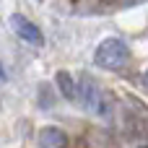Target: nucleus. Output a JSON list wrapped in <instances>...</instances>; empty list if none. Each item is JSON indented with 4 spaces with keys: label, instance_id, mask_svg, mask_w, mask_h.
<instances>
[{
    "label": "nucleus",
    "instance_id": "f257e3e1",
    "mask_svg": "<svg viewBox=\"0 0 148 148\" xmlns=\"http://www.w3.org/2000/svg\"><path fill=\"white\" fill-rule=\"evenodd\" d=\"M94 62L99 68H107V70L125 68L130 62V47L120 39H104L94 52Z\"/></svg>",
    "mask_w": 148,
    "mask_h": 148
},
{
    "label": "nucleus",
    "instance_id": "f03ea898",
    "mask_svg": "<svg viewBox=\"0 0 148 148\" xmlns=\"http://www.w3.org/2000/svg\"><path fill=\"white\" fill-rule=\"evenodd\" d=\"M78 101H81V107L86 109V112H91V114H107L109 112V101H107V96H104V91L99 88V83L94 81V78H88V75H81L78 78Z\"/></svg>",
    "mask_w": 148,
    "mask_h": 148
},
{
    "label": "nucleus",
    "instance_id": "7ed1b4c3",
    "mask_svg": "<svg viewBox=\"0 0 148 148\" xmlns=\"http://www.w3.org/2000/svg\"><path fill=\"white\" fill-rule=\"evenodd\" d=\"M10 23H13L16 34H18L23 42H29V44H42V42H44V36H42L39 26H34L29 18H23V16H13V18H10Z\"/></svg>",
    "mask_w": 148,
    "mask_h": 148
},
{
    "label": "nucleus",
    "instance_id": "20e7f679",
    "mask_svg": "<svg viewBox=\"0 0 148 148\" xmlns=\"http://www.w3.org/2000/svg\"><path fill=\"white\" fill-rule=\"evenodd\" d=\"M36 140H39V148H65L68 146V135L60 127H55V125L42 127L39 135H36Z\"/></svg>",
    "mask_w": 148,
    "mask_h": 148
},
{
    "label": "nucleus",
    "instance_id": "39448f33",
    "mask_svg": "<svg viewBox=\"0 0 148 148\" xmlns=\"http://www.w3.org/2000/svg\"><path fill=\"white\" fill-rule=\"evenodd\" d=\"M55 83L60 88V94L68 99V101H78V81H73V75L68 70H60L55 75Z\"/></svg>",
    "mask_w": 148,
    "mask_h": 148
},
{
    "label": "nucleus",
    "instance_id": "423d86ee",
    "mask_svg": "<svg viewBox=\"0 0 148 148\" xmlns=\"http://www.w3.org/2000/svg\"><path fill=\"white\" fill-rule=\"evenodd\" d=\"M143 148H148V146H143Z\"/></svg>",
    "mask_w": 148,
    "mask_h": 148
}]
</instances>
